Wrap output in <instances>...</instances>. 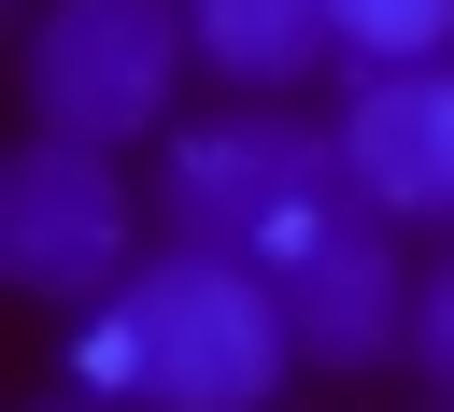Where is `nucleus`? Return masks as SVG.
<instances>
[{
	"instance_id": "8",
	"label": "nucleus",
	"mask_w": 454,
	"mask_h": 412,
	"mask_svg": "<svg viewBox=\"0 0 454 412\" xmlns=\"http://www.w3.org/2000/svg\"><path fill=\"white\" fill-rule=\"evenodd\" d=\"M326 28H340V57H383V71H426V57L454 43V0H326Z\"/></svg>"
},
{
	"instance_id": "1",
	"label": "nucleus",
	"mask_w": 454,
	"mask_h": 412,
	"mask_svg": "<svg viewBox=\"0 0 454 412\" xmlns=\"http://www.w3.org/2000/svg\"><path fill=\"white\" fill-rule=\"evenodd\" d=\"M99 384H142L156 412H255L284 369H298V327H284V284L255 256H156L142 284H114V327L85 341Z\"/></svg>"
},
{
	"instance_id": "5",
	"label": "nucleus",
	"mask_w": 454,
	"mask_h": 412,
	"mask_svg": "<svg viewBox=\"0 0 454 412\" xmlns=\"http://www.w3.org/2000/svg\"><path fill=\"white\" fill-rule=\"evenodd\" d=\"M284 327H298L312 369H383V355H411V270H397V242H383L369 199L284 270Z\"/></svg>"
},
{
	"instance_id": "2",
	"label": "nucleus",
	"mask_w": 454,
	"mask_h": 412,
	"mask_svg": "<svg viewBox=\"0 0 454 412\" xmlns=\"http://www.w3.org/2000/svg\"><path fill=\"white\" fill-rule=\"evenodd\" d=\"M340 199H355V170H340L326 128H298V114H227V128H184V142H170L156 227H170L184 256H284V270H298V256L340 227Z\"/></svg>"
},
{
	"instance_id": "6",
	"label": "nucleus",
	"mask_w": 454,
	"mask_h": 412,
	"mask_svg": "<svg viewBox=\"0 0 454 412\" xmlns=\"http://www.w3.org/2000/svg\"><path fill=\"white\" fill-rule=\"evenodd\" d=\"M340 170H355L369 213H440V85L426 71H383L340 114Z\"/></svg>"
},
{
	"instance_id": "4",
	"label": "nucleus",
	"mask_w": 454,
	"mask_h": 412,
	"mask_svg": "<svg viewBox=\"0 0 454 412\" xmlns=\"http://www.w3.org/2000/svg\"><path fill=\"white\" fill-rule=\"evenodd\" d=\"M128 242H142V199L114 185V156L99 142H28L14 170H0V270L28 284V298H99V284H128Z\"/></svg>"
},
{
	"instance_id": "9",
	"label": "nucleus",
	"mask_w": 454,
	"mask_h": 412,
	"mask_svg": "<svg viewBox=\"0 0 454 412\" xmlns=\"http://www.w3.org/2000/svg\"><path fill=\"white\" fill-rule=\"evenodd\" d=\"M411 369H426V384L454 398V256H440V270L411 284Z\"/></svg>"
},
{
	"instance_id": "3",
	"label": "nucleus",
	"mask_w": 454,
	"mask_h": 412,
	"mask_svg": "<svg viewBox=\"0 0 454 412\" xmlns=\"http://www.w3.org/2000/svg\"><path fill=\"white\" fill-rule=\"evenodd\" d=\"M184 57H199L184 0H43V28H28V114L57 142L114 156L128 128H156V99H170Z\"/></svg>"
},
{
	"instance_id": "7",
	"label": "nucleus",
	"mask_w": 454,
	"mask_h": 412,
	"mask_svg": "<svg viewBox=\"0 0 454 412\" xmlns=\"http://www.w3.org/2000/svg\"><path fill=\"white\" fill-rule=\"evenodd\" d=\"M199 14V57L227 71V85H298L340 28H326V0H184Z\"/></svg>"
},
{
	"instance_id": "10",
	"label": "nucleus",
	"mask_w": 454,
	"mask_h": 412,
	"mask_svg": "<svg viewBox=\"0 0 454 412\" xmlns=\"http://www.w3.org/2000/svg\"><path fill=\"white\" fill-rule=\"evenodd\" d=\"M440 85V213H454V71H426Z\"/></svg>"
}]
</instances>
